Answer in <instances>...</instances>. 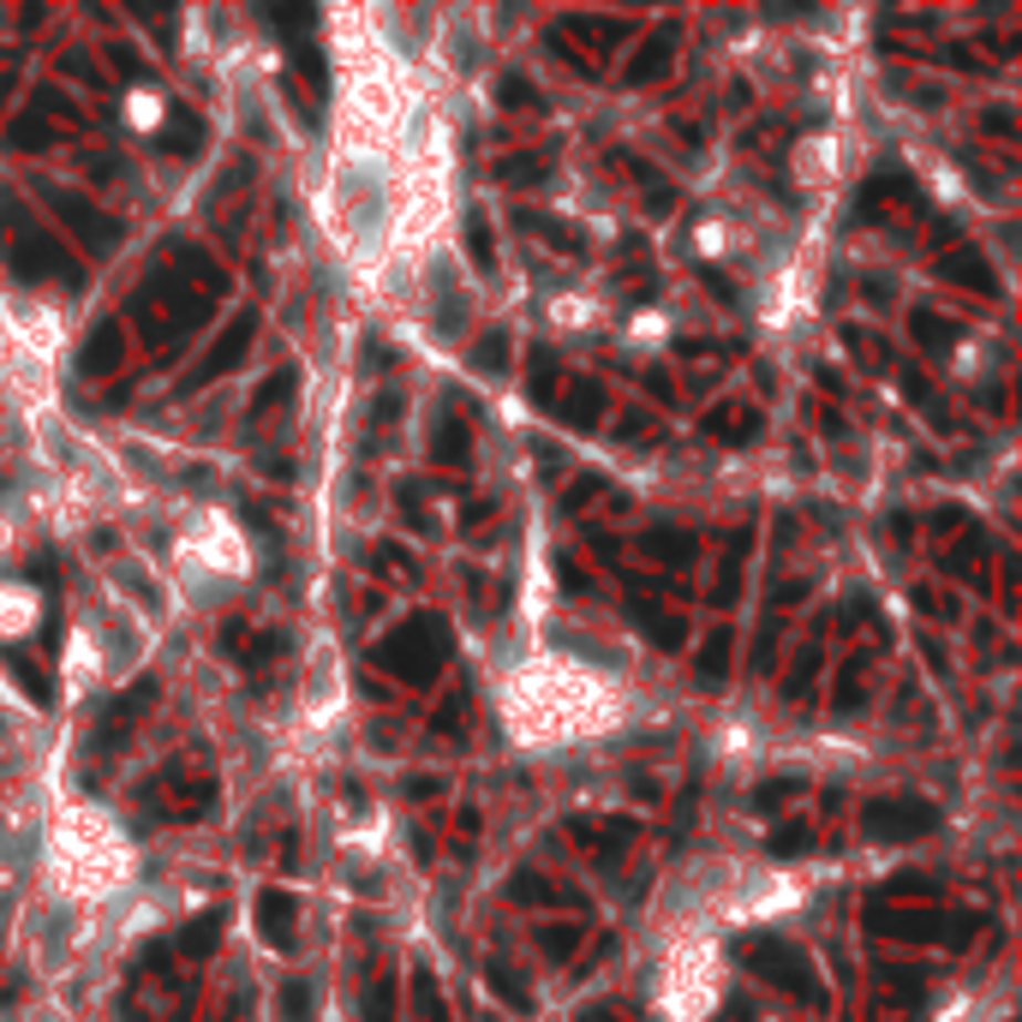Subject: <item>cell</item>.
Masks as SVG:
<instances>
[{
  "label": "cell",
  "mask_w": 1022,
  "mask_h": 1022,
  "mask_svg": "<svg viewBox=\"0 0 1022 1022\" xmlns=\"http://www.w3.org/2000/svg\"><path fill=\"white\" fill-rule=\"evenodd\" d=\"M514 723L532 736V742H562V736H598L611 730V693L592 681V670L581 664H532V670L514 681L509 693Z\"/></svg>",
  "instance_id": "6da1fadb"
},
{
  "label": "cell",
  "mask_w": 1022,
  "mask_h": 1022,
  "mask_svg": "<svg viewBox=\"0 0 1022 1022\" xmlns=\"http://www.w3.org/2000/svg\"><path fill=\"white\" fill-rule=\"evenodd\" d=\"M108 586L121 592L126 604H138L144 622H161V616H168V592H161V581H150V569H144V562H121V569L108 574Z\"/></svg>",
  "instance_id": "7a4b0ae2"
},
{
  "label": "cell",
  "mask_w": 1022,
  "mask_h": 1022,
  "mask_svg": "<svg viewBox=\"0 0 1022 1022\" xmlns=\"http://www.w3.org/2000/svg\"><path fill=\"white\" fill-rule=\"evenodd\" d=\"M36 616H42L36 586H24V581H0V634H31V628H36Z\"/></svg>",
  "instance_id": "3957f363"
}]
</instances>
